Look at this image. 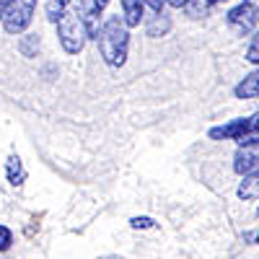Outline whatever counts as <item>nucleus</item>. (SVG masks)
I'll list each match as a JSON object with an SVG mask.
<instances>
[{
  "instance_id": "10",
  "label": "nucleus",
  "mask_w": 259,
  "mask_h": 259,
  "mask_svg": "<svg viewBox=\"0 0 259 259\" xmlns=\"http://www.w3.org/2000/svg\"><path fill=\"white\" fill-rule=\"evenodd\" d=\"M239 197L241 200H259V174L244 177V182L239 187Z\"/></svg>"
},
{
  "instance_id": "9",
  "label": "nucleus",
  "mask_w": 259,
  "mask_h": 259,
  "mask_svg": "<svg viewBox=\"0 0 259 259\" xmlns=\"http://www.w3.org/2000/svg\"><path fill=\"white\" fill-rule=\"evenodd\" d=\"M6 177H8V182H11L13 187H21V184H24L26 168H24V163H21L18 156H11V158H8V163H6Z\"/></svg>"
},
{
  "instance_id": "20",
  "label": "nucleus",
  "mask_w": 259,
  "mask_h": 259,
  "mask_svg": "<svg viewBox=\"0 0 259 259\" xmlns=\"http://www.w3.org/2000/svg\"><path fill=\"white\" fill-rule=\"evenodd\" d=\"M166 3H168V6H174V8H184L189 0H166Z\"/></svg>"
},
{
  "instance_id": "3",
  "label": "nucleus",
  "mask_w": 259,
  "mask_h": 259,
  "mask_svg": "<svg viewBox=\"0 0 259 259\" xmlns=\"http://www.w3.org/2000/svg\"><path fill=\"white\" fill-rule=\"evenodd\" d=\"M210 138L212 140H236L239 145L259 140V112L251 117H241V119H231L221 127H212L210 130Z\"/></svg>"
},
{
  "instance_id": "13",
  "label": "nucleus",
  "mask_w": 259,
  "mask_h": 259,
  "mask_svg": "<svg viewBox=\"0 0 259 259\" xmlns=\"http://www.w3.org/2000/svg\"><path fill=\"white\" fill-rule=\"evenodd\" d=\"M168 29H171V21L163 13H156L153 18H150V24H148V36H163Z\"/></svg>"
},
{
  "instance_id": "16",
  "label": "nucleus",
  "mask_w": 259,
  "mask_h": 259,
  "mask_svg": "<svg viewBox=\"0 0 259 259\" xmlns=\"http://www.w3.org/2000/svg\"><path fill=\"white\" fill-rule=\"evenodd\" d=\"M11 244H13V233H11V228L0 226V251H8Z\"/></svg>"
},
{
  "instance_id": "11",
  "label": "nucleus",
  "mask_w": 259,
  "mask_h": 259,
  "mask_svg": "<svg viewBox=\"0 0 259 259\" xmlns=\"http://www.w3.org/2000/svg\"><path fill=\"white\" fill-rule=\"evenodd\" d=\"M212 8H215L212 0H189V3L184 6V11H187L192 18H202V16H207Z\"/></svg>"
},
{
  "instance_id": "19",
  "label": "nucleus",
  "mask_w": 259,
  "mask_h": 259,
  "mask_svg": "<svg viewBox=\"0 0 259 259\" xmlns=\"http://www.w3.org/2000/svg\"><path fill=\"white\" fill-rule=\"evenodd\" d=\"M91 3H94V11H96V13H101V11L106 8V3H109V0H91Z\"/></svg>"
},
{
  "instance_id": "25",
  "label": "nucleus",
  "mask_w": 259,
  "mask_h": 259,
  "mask_svg": "<svg viewBox=\"0 0 259 259\" xmlns=\"http://www.w3.org/2000/svg\"><path fill=\"white\" fill-rule=\"evenodd\" d=\"M256 215H259V207H256Z\"/></svg>"
},
{
  "instance_id": "6",
  "label": "nucleus",
  "mask_w": 259,
  "mask_h": 259,
  "mask_svg": "<svg viewBox=\"0 0 259 259\" xmlns=\"http://www.w3.org/2000/svg\"><path fill=\"white\" fill-rule=\"evenodd\" d=\"M233 168H236V174H241V177L259 174V140L244 143L239 150H236Z\"/></svg>"
},
{
  "instance_id": "4",
  "label": "nucleus",
  "mask_w": 259,
  "mask_h": 259,
  "mask_svg": "<svg viewBox=\"0 0 259 259\" xmlns=\"http://www.w3.org/2000/svg\"><path fill=\"white\" fill-rule=\"evenodd\" d=\"M36 0H11L3 13V26L8 34H21L34 18Z\"/></svg>"
},
{
  "instance_id": "21",
  "label": "nucleus",
  "mask_w": 259,
  "mask_h": 259,
  "mask_svg": "<svg viewBox=\"0 0 259 259\" xmlns=\"http://www.w3.org/2000/svg\"><path fill=\"white\" fill-rule=\"evenodd\" d=\"M241 3H246L251 11H256V13H259V0H241Z\"/></svg>"
},
{
  "instance_id": "7",
  "label": "nucleus",
  "mask_w": 259,
  "mask_h": 259,
  "mask_svg": "<svg viewBox=\"0 0 259 259\" xmlns=\"http://www.w3.org/2000/svg\"><path fill=\"white\" fill-rule=\"evenodd\" d=\"M145 16V0H122V21L130 26H140Z\"/></svg>"
},
{
  "instance_id": "23",
  "label": "nucleus",
  "mask_w": 259,
  "mask_h": 259,
  "mask_svg": "<svg viewBox=\"0 0 259 259\" xmlns=\"http://www.w3.org/2000/svg\"><path fill=\"white\" fill-rule=\"evenodd\" d=\"M212 3H215V6H218V3H228V0H212Z\"/></svg>"
},
{
  "instance_id": "17",
  "label": "nucleus",
  "mask_w": 259,
  "mask_h": 259,
  "mask_svg": "<svg viewBox=\"0 0 259 259\" xmlns=\"http://www.w3.org/2000/svg\"><path fill=\"white\" fill-rule=\"evenodd\" d=\"M130 226H133V228H153L156 221H153V218H145V215H143V218H133V221H130Z\"/></svg>"
},
{
  "instance_id": "24",
  "label": "nucleus",
  "mask_w": 259,
  "mask_h": 259,
  "mask_svg": "<svg viewBox=\"0 0 259 259\" xmlns=\"http://www.w3.org/2000/svg\"><path fill=\"white\" fill-rule=\"evenodd\" d=\"M254 241H256V244H259V233H256V236H254Z\"/></svg>"
},
{
  "instance_id": "8",
  "label": "nucleus",
  "mask_w": 259,
  "mask_h": 259,
  "mask_svg": "<svg viewBox=\"0 0 259 259\" xmlns=\"http://www.w3.org/2000/svg\"><path fill=\"white\" fill-rule=\"evenodd\" d=\"M233 94H236V99H259V68L254 73H249L244 80L236 83Z\"/></svg>"
},
{
  "instance_id": "14",
  "label": "nucleus",
  "mask_w": 259,
  "mask_h": 259,
  "mask_svg": "<svg viewBox=\"0 0 259 259\" xmlns=\"http://www.w3.org/2000/svg\"><path fill=\"white\" fill-rule=\"evenodd\" d=\"M18 50H21L24 57H34L39 52V36L36 34H24L21 41H18Z\"/></svg>"
},
{
  "instance_id": "22",
  "label": "nucleus",
  "mask_w": 259,
  "mask_h": 259,
  "mask_svg": "<svg viewBox=\"0 0 259 259\" xmlns=\"http://www.w3.org/2000/svg\"><path fill=\"white\" fill-rule=\"evenodd\" d=\"M8 3H11V0H0V21H3V13H6Z\"/></svg>"
},
{
  "instance_id": "15",
  "label": "nucleus",
  "mask_w": 259,
  "mask_h": 259,
  "mask_svg": "<svg viewBox=\"0 0 259 259\" xmlns=\"http://www.w3.org/2000/svg\"><path fill=\"white\" fill-rule=\"evenodd\" d=\"M246 60H249V62H254V65H259V29L254 31V36H251V41H249Z\"/></svg>"
},
{
  "instance_id": "1",
  "label": "nucleus",
  "mask_w": 259,
  "mask_h": 259,
  "mask_svg": "<svg viewBox=\"0 0 259 259\" xmlns=\"http://www.w3.org/2000/svg\"><path fill=\"white\" fill-rule=\"evenodd\" d=\"M99 52L104 57V62L109 68H122L124 60H127V50H130V31L127 24L119 16H109L99 26Z\"/></svg>"
},
{
  "instance_id": "18",
  "label": "nucleus",
  "mask_w": 259,
  "mask_h": 259,
  "mask_svg": "<svg viewBox=\"0 0 259 259\" xmlns=\"http://www.w3.org/2000/svg\"><path fill=\"white\" fill-rule=\"evenodd\" d=\"M145 6L153 11V13H161L163 11V6H166V0H145Z\"/></svg>"
},
{
  "instance_id": "2",
  "label": "nucleus",
  "mask_w": 259,
  "mask_h": 259,
  "mask_svg": "<svg viewBox=\"0 0 259 259\" xmlns=\"http://www.w3.org/2000/svg\"><path fill=\"white\" fill-rule=\"evenodd\" d=\"M57 36H60V45L68 55H78L89 39V31H85V21L80 16L78 8H68L60 21H57Z\"/></svg>"
},
{
  "instance_id": "12",
  "label": "nucleus",
  "mask_w": 259,
  "mask_h": 259,
  "mask_svg": "<svg viewBox=\"0 0 259 259\" xmlns=\"http://www.w3.org/2000/svg\"><path fill=\"white\" fill-rule=\"evenodd\" d=\"M70 0H45V11H47V18L52 21V24H57L60 16L68 11Z\"/></svg>"
},
{
  "instance_id": "5",
  "label": "nucleus",
  "mask_w": 259,
  "mask_h": 259,
  "mask_svg": "<svg viewBox=\"0 0 259 259\" xmlns=\"http://www.w3.org/2000/svg\"><path fill=\"white\" fill-rule=\"evenodd\" d=\"M226 21H228V26L236 31V34H251L256 26H259V13L251 11L246 3H239V6H233L228 13H226Z\"/></svg>"
}]
</instances>
